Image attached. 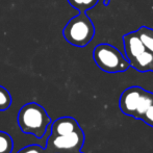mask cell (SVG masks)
Here are the masks:
<instances>
[{
	"label": "cell",
	"instance_id": "cell-1",
	"mask_svg": "<svg viewBox=\"0 0 153 153\" xmlns=\"http://www.w3.org/2000/svg\"><path fill=\"white\" fill-rule=\"evenodd\" d=\"M18 125L22 132L42 139L51 125V118L46 109L36 102H29L20 108L17 117Z\"/></svg>",
	"mask_w": 153,
	"mask_h": 153
},
{
	"label": "cell",
	"instance_id": "cell-2",
	"mask_svg": "<svg viewBox=\"0 0 153 153\" xmlns=\"http://www.w3.org/2000/svg\"><path fill=\"white\" fill-rule=\"evenodd\" d=\"M64 39L75 47H85L95 36V26L85 13L71 18L62 29Z\"/></svg>",
	"mask_w": 153,
	"mask_h": 153
},
{
	"label": "cell",
	"instance_id": "cell-3",
	"mask_svg": "<svg viewBox=\"0 0 153 153\" xmlns=\"http://www.w3.org/2000/svg\"><path fill=\"white\" fill-rule=\"evenodd\" d=\"M152 103L153 93L146 91L141 87H130L122 93L119 107L126 116L141 120Z\"/></svg>",
	"mask_w": 153,
	"mask_h": 153
},
{
	"label": "cell",
	"instance_id": "cell-4",
	"mask_svg": "<svg viewBox=\"0 0 153 153\" xmlns=\"http://www.w3.org/2000/svg\"><path fill=\"white\" fill-rule=\"evenodd\" d=\"M93 59L97 66L106 73L125 72L130 67L126 56L109 44L97 45L93 51Z\"/></svg>",
	"mask_w": 153,
	"mask_h": 153
},
{
	"label": "cell",
	"instance_id": "cell-5",
	"mask_svg": "<svg viewBox=\"0 0 153 153\" xmlns=\"http://www.w3.org/2000/svg\"><path fill=\"white\" fill-rule=\"evenodd\" d=\"M85 144V133L82 129L64 135H49L46 141L47 153H74L80 151Z\"/></svg>",
	"mask_w": 153,
	"mask_h": 153
},
{
	"label": "cell",
	"instance_id": "cell-6",
	"mask_svg": "<svg viewBox=\"0 0 153 153\" xmlns=\"http://www.w3.org/2000/svg\"><path fill=\"white\" fill-rule=\"evenodd\" d=\"M123 42H124V49H125V55L128 62H130L132 59H134L137 54L143 52L145 50L143 42L140 39L137 30L128 32L123 36Z\"/></svg>",
	"mask_w": 153,
	"mask_h": 153
},
{
	"label": "cell",
	"instance_id": "cell-7",
	"mask_svg": "<svg viewBox=\"0 0 153 153\" xmlns=\"http://www.w3.org/2000/svg\"><path fill=\"white\" fill-rule=\"evenodd\" d=\"M50 135H64L81 128L78 122L72 117H62L56 119L50 125Z\"/></svg>",
	"mask_w": 153,
	"mask_h": 153
},
{
	"label": "cell",
	"instance_id": "cell-8",
	"mask_svg": "<svg viewBox=\"0 0 153 153\" xmlns=\"http://www.w3.org/2000/svg\"><path fill=\"white\" fill-rule=\"evenodd\" d=\"M129 64L130 67L134 68L139 72H148V71L153 72V53L145 49L143 52L131 59Z\"/></svg>",
	"mask_w": 153,
	"mask_h": 153
},
{
	"label": "cell",
	"instance_id": "cell-9",
	"mask_svg": "<svg viewBox=\"0 0 153 153\" xmlns=\"http://www.w3.org/2000/svg\"><path fill=\"white\" fill-rule=\"evenodd\" d=\"M137 32L145 48L153 53V29L147 26H142L137 29Z\"/></svg>",
	"mask_w": 153,
	"mask_h": 153
},
{
	"label": "cell",
	"instance_id": "cell-10",
	"mask_svg": "<svg viewBox=\"0 0 153 153\" xmlns=\"http://www.w3.org/2000/svg\"><path fill=\"white\" fill-rule=\"evenodd\" d=\"M67 1L79 13H87L98 3L99 0H67Z\"/></svg>",
	"mask_w": 153,
	"mask_h": 153
},
{
	"label": "cell",
	"instance_id": "cell-11",
	"mask_svg": "<svg viewBox=\"0 0 153 153\" xmlns=\"http://www.w3.org/2000/svg\"><path fill=\"white\" fill-rule=\"evenodd\" d=\"M14 141L10 134L5 131H0V153H12Z\"/></svg>",
	"mask_w": 153,
	"mask_h": 153
},
{
	"label": "cell",
	"instance_id": "cell-12",
	"mask_svg": "<svg viewBox=\"0 0 153 153\" xmlns=\"http://www.w3.org/2000/svg\"><path fill=\"white\" fill-rule=\"evenodd\" d=\"M12 105V96L5 88L0 85V111H6Z\"/></svg>",
	"mask_w": 153,
	"mask_h": 153
},
{
	"label": "cell",
	"instance_id": "cell-13",
	"mask_svg": "<svg viewBox=\"0 0 153 153\" xmlns=\"http://www.w3.org/2000/svg\"><path fill=\"white\" fill-rule=\"evenodd\" d=\"M17 153H47L45 148L41 147L40 145H29V146H26V147L22 148L20 149Z\"/></svg>",
	"mask_w": 153,
	"mask_h": 153
},
{
	"label": "cell",
	"instance_id": "cell-14",
	"mask_svg": "<svg viewBox=\"0 0 153 153\" xmlns=\"http://www.w3.org/2000/svg\"><path fill=\"white\" fill-rule=\"evenodd\" d=\"M141 120L145 123V124L153 127V103L148 107V109L145 111V114H144L143 117L141 118Z\"/></svg>",
	"mask_w": 153,
	"mask_h": 153
},
{
	"label": "cell",
	"instance_id": "cell-15",
	"mask_svg": "<svg viewBox=\"0 0 153 153\" xmlns=\"http://www.w3.org/2000/svg\"><path fill=\"white\" fill-rule=\"evenodd\" d=\"M109 2H111V0H103V4H104L105 6H106V5H108V4H109Z\"/></svg>",
	"mask_w": 153,
	"mask_h": 153
},
{
	"label": "cell",
	"instance_id": "cell-16",
	"mask_svg": "<svg viewBox=\"0 0 153 153\" xmlns=\"http://www.w3.org/2000/svg\"><path fill=\"white\" fill-rule=\"evenodd\" d=\"M74 153H82L81 151H77V152H74Z\"/></svg>",
	"mask_w": 153,
	"mask_h": 153
}]
</instances>
